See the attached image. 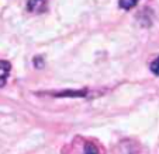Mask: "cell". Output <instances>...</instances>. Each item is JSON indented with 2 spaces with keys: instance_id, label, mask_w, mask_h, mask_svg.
Instances as JSON below:
<instances>
[{
  "instance_id": "cell-1",
  "label": "cell",
  "mask_w": 159,
  "mask_h": 154,
  "mask_svg": "<svg viewBox=\"0 0 159 154\" xmlns=\"http://www.w3.org/2000/svg\"><path fill=\"white\" fill-rule=\"evenodd\" d=\"M47 7V0H28L27 9L31 13H42Z\"/></svg>"
},
{
  "instance_id": "cell-2",
  "label": "cell",
  "mask_w": 159,
  "mask_h": 154,
  "mask_svg": "<svg viewBox=\"0 0 159 154\" xmlns=\"http://www.w3.org/2000/svg\"><path fill=\"white\" fill-rule=\"evenodd\" d=\"M138 2H139V0H120V2H118V4H120L121 9L129 10V9H132V7L137 6V4H138Z\"/></svg>"
},
{
  "instance_id": "cell-3",
  "label": "cell",
  "mask_w": 159,
  "mask_h": 154,
  "mask_svg": "<svg viewBox=\"0 0 159 154\" xmlns=\"http://www.w3.org/2000/svg\"><path fill=\"white\" fill-rule=\"evenodd\" d=\"M57 95L58 97H83V95H86V90H83V91H63Z\"/></svg>"
},
{
  "instance_id": "cell-4",
  "label": "cell",
  "mask_w": 159,
  "mask_h": 154,
  "mask_svg": "<svg viewBox=\"0 0 159 154\" xmlns=\"http://www.w3.org/2000/svg\"><path fill=\"white\" fill-rule=\"evenodd\" d=\"M83 154H99V150H97V147L93 143H86V144H84Z\"/></svg>"
},
{
  "instance_id": "cell-5",
  "label": "cell",
  "mask_w": 159,
  "mask_h": 154,
  "mask_svg": "<svg viewBox=\"0 0 159 154\" xmlns=\"http://www.w3.org/2000/svg\"><path fill=\"white\" fill-rule=\"evenodd\" d=\"M151 71L155 76H159V58H156L152 63H151Z\"/></svg>"
},
{
  "instance_id": "cell-6",
  "label": "cell",
  "mask_w": 159,
  "mask_h": 154,
  "mask_svg": "<svg viewBox=\"0 0 159 154\" xmlns=\"http://www.w3.org/2000/svg\"><path fill=\"white\" fill-rule=\"evenodd\" d=\"M10 69H11V66H10L9 62H6V60H0V71H3V73H9Z\"/></svg>"
}]
</instances>
